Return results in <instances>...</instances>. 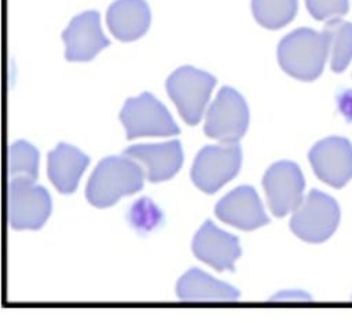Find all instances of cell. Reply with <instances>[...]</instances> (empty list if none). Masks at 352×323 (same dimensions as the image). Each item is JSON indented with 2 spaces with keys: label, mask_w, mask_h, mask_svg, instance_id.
<instances>
[{
  "label": "cell",
  "mask_w": 352,
  "mask_h": 323,
  "mask_svg": "<svg viewBox=\"0 0 352 323\" xmlns=\"http://www.w3.org/2000/svg\"><path fill=\"white\" fill-rule=\"evenodd\" d=\"M143 169L128 155H110L98 162L85 187V198L98 208L116 203L143 187Z\"/></svg>",
  "instance_id": "cell-1"
},
{
  "label": "cell",
  "mask_w": 352,
  "mask_h": 323,
  "mask_svg": "<svg viewBox=\"0 0 352 323\" xmlns=\"http://www.w3.org/2000/svg\"><path fill=\"white\" fill-rule=\"evenodd\" d=\"M329 55L326 36L309 27L286 34L278 44V62L292 77L301 81L318 78Z\"/></svg>",
  "instance_id": "cell-2"
},
{
  "label": "cell",
  "mask_w": 352,
  "mask_h": 323,
  "mask_svg": "<svg viewBox=\"0 0 352 323\" xmlns=\"http://www.w3.org/2000/svg\"><path fill=\"white\" fill-rule=\"evenodd\" d=\"M214 85L216 77L192 66L176 69L165 82L168 95L188 125H195L202 118Z\"/></svg>",
  "instance_id": "cell-3"
},
{
  "label": "cell",
  "mask_w": 352,
  "mask_h": 323,
  "mask_svg": "<svg viewBox=\"0 0 352 323\" xmlns=\"http://www.w3.org/2000/svg\"><path fill=\"white\" fill-rule=\"evenodd\" d=\"M338 221L340 206L336 199L314 188L293 210L290 230L307 242L319 243L336 231Z\"/></svg>",
  "instance_id": "cell-4"
},
{
  "label": "cell",
  "mask_w": 352,
  "mask_h": 323,
  "mask_svg": "<svg viewBox=\"0 0 352 323\" xmlns=\"http://www.w3.org/2000/svg\"><path fill=\"white\" fill-rule=\"evenodd\" d=\"M126 139L139 136H170L180 132L168 109L150 92L128 98L120 111Z\"/></svg>",
  "instance_id": "cell-5"
},
{
  "label": "cell",
  "mask_w": 352,
  "mask_h": 323,
  "mask_svg": "<svg viewBox=\"0 0 352 323\" xmlns=\"http://www.w3.org/2000/svg\"><path fill=\"white\" fill-rule=\"evenodd\" d=\"M249 109L243 96L231 87H223L210 103L204 125L205 133L223 143H235L246 132Z\"/></svg>",
  "instance_id": "cell-6"
},
{
  "label": "cell",
  "mask_w": 352,
  "mask_h": 323,
  "mask_svg": "<svg viewBox=\"0 0 352 323\" xmlns=\"http://www.w3.org/2000/svg\"><path fill=\"white\" fill-rule=\"evenodd\" d=\"M241 162L242 151L236 142L205 146L195 155L191 180L204 192H216L239 172Z\"/></svg>",
  "instance_id": "cell-7"
},
{
  "label": "cell",
  "mask_w": 352,
  "mask_h": 323,
  "mask_svg": "<svg viewBox=\"0 0 352 323\" xmlns=\"http://www.w3.org/2000/svg\"><path fill=\"white\" fill-rule=\"evenodd\" d=\"M7 202L8 223L15 230L40 228L52 209L50 192L30 180H10Z\"/></svg>",
  "instance_id": "cell-8"
},
{
  "label": "cell",
  "mask_w": 352,
  "mask_h": 323,
  "mask_svg": "<svg viewBox=\"0 0 352 323\" xmlns=\"http://www.w3.org/2000/svg\"><path fill=\"white\" fill-rule=\"evenodd\" d=\"M263 187L271 212L282 217L294 210L302 201L305 187L300 166L293 161H278L272 164L263 176Z\"/></svg>",
  "instance_id": "cell-9"
},
{
  "label": "cell",
  "mask_w": 352,
  "mask_h": 323,
  "mask_svg": "<svg viewBox=\"0 0 352 323\" xmlns=\"http://www.w3.org/2000/svg\"><path fill=\"white\" fill-rule=\"evenodd\" d=\"M308 158L316 176L336 188L352 179V144L345 137L319 140L309 150Z\"/></svg>",
  "instance_id": "cell-10"
},
{
  "label": "cell",
  "mask_w": 352,
  "mask_h": 323,
  "mask_svg": "<svg viewBox=\"0 0 352 323\" xmlns=\"http://www.w3.org/2000/svg\"><path fill=\"white\" fill-rule=\"evenodd\" d=\"M62 40L65 43V58L70 62L91 60L100 49L109 45L96 11H84L76 15L63 30Z\"/></svg>",
  "instance_id": "cell-11"
},
{
  "label": "cell",
  "mask_w": 352,
  "mask_h": 323,
  "mask_svg": "<svg viewBox=\"0 0 352 323\" xmlns=\"http://www.w3.org/2000/svg\"><path fill=\"white\" fill-rule=\"evenodd\" d=\"M216 216L241 230H254L270 223L263 203L250 186H239L227 192L214 206Z\"/></svg>",
  "instance_id": "cell-12"
},
{
  "label": "cell",
  "mask_w": 352,
  "mask_h": 323,
  "mask_svg": "<svg viewBox=\"0 0 352 323\" xmlns=\"http://www.w3.org/2000/svg\"><path fill=\"white\" fill-rule=\"evenodd\" d=\"M192 252L195 257L219 271H232L235 260L241 256V246L238 236L217 228L213 221L206 220L194 235Z\"/></svg>",
  "instance_id": "cell-13"
},
{
  "label": "cell",
  "mask_w": 352,
  "mask_h": 323,
  "mask_svg": "<svg viewBox=\"0 0 352 323\" xmlns=\"http://www.w3.org/2000/svg\"><path fill=\"white\" fill-rule=\"evenodd\" d=\"M124 155L143 164L147 179L153 183L170 179L183 164V150L179 140L135 144L125 148Z\"/></svg>",
  "instance_id": "cell-14"
},
{
  "label": "cell",
  "mask_w": 352,
  "mask_h": 323,
  "mask_svg": "<svg viewBox=\"0 0 352 323\" xmlns=\"http://www.w3.org/2000/svg\"><path fill=\"white\" fill-rule=\"evenodd\" d=\"M150 21V7L144 0H116L106 14L109 30L121 41L142 37L147 32Z\"/></svg>",
  "instance_id": "cell-15"
},
{
  "label": "cell",
  "mask_w": 352,
  "mask_h": 323,
  "mask_svg": "<svg viewBox=\"0 0 352 323\" xmlns=\"http://www.w3.org/2000/svg\"><path fill=\"white\" fill-rule=\"evenodd\" d=\"M47 158V172L52 184L63 194L73 192L89 164L88 155L77 147L60 142L48 153Z\"/></svg>",
  "instance_id": "cell-16"
},
{
  "label": "cell",
  "mask_w": 352,
  "mask_h": 323,
  "mask_svg": "<svg viewBox=\"0 0 352 323\" xmlns=\"http://www.w3.org/2000/svg\"><path fill=\"white\" fill-rule=\"evenodd\" d=\"M176 294L187 301H232L239 297L234 286L214 279L199 268H190L180 276Z\"/></svg>",
  "instance_id": "cell-17"
},
{
  "label": "cell",
  "mask_w": 352,
  "mask_h": 323,
  "mask_svg": "<svg viewBox=\"0 0 352 323\" xmlns=\"http://www.w3.org/2000/svg\"><path fill=\"white\" fill-rule=\"evenodd\" d=\"M323 34L327 40L331 70L344 71L352 59V23L340 18L330 19L323 27Z\"/></svg>",
  "instance_id": "cell-18"
},
{
  "label": "cell",
  "mask_w": 352,
  "mask_h": 323,
  "mask_svg": "<svg viewBox=\"0 0 352 323\" xmlns=\"http://www.w3.org/2000/svg\"><path fill=\"white\" fill-rule=\"evenodd\" d=\"M7 172L10 180L34 181L38 175V150L26 140H16L7 150Z\"/></svg>",
  "instance_id": "cell-19"
},
{
  "label": "cell",
  "mask_w": 352,
  "mask_h": 323,
  "mask_svg": "<svg viewBox=\"0 0 352 323\" xmlns=\"http://www.w3.org/2000/svg\"><path fill=\"white\" fill-rule=\"evenodd\" d=\"M252 12L261 26L279 29L293 21L297 0H252Z\"/></svg>",
  "instance_id": "cell-20"
},
{
  "label": "cell",
  "mask_w": 352,
  "mask_h": 323,
  "mask_svg": "<svg viewBox=\"0 0 352 323\" xmlns=\"http://www.w3.org/2000/svg\"><path fill=\"white\" fill-rule=\"evenodd\" d=\"M309 14L318 21L341 18L349 10V0H305Z\"/></svg>",
  "instance_id": "cell-21"
},
{
  "label": "cell",
  "mask_w": 352,
  "mask_h": 323,
  "mask_svg": "<svg viewBox=\"0 0 352 323\" xmlns=\"http://www.w3.org/2000/svg\"><path fill=\"white\" fill-rule=\"evenodd\" d=\"M340 111L348 121H352V89L341 91L337 96Z\"/></svg>",
  "instance_id": "cell-22"
}]
</instances>
